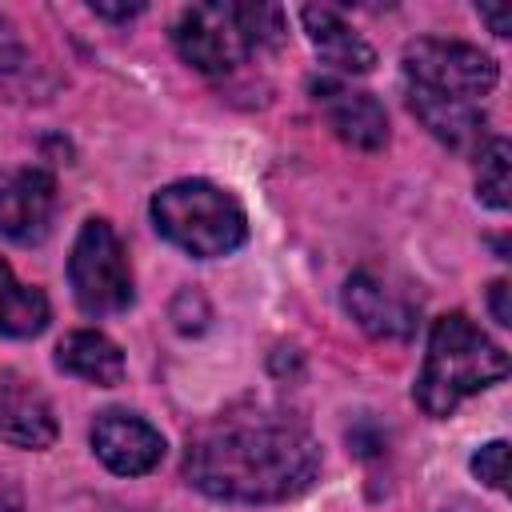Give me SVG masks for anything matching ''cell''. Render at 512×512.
<instances>
[{
	"label": "cell",
	"mask_w": 512,
	"mask_h": 512,
	"mask_svg": "<svg viewBox=\"0 0 512 512\" xmlns=\"http://www.w3.org/2000/svg\"><path fill=\"white\" fill-rule=\"evenodd\" d=\"M184 476L212 500L276 504L312 488L320 476V444L296 416L232 408L188 440Z\"/></svg>",
	"instance_id": "1"
},
{
	"label": "cell",
	"mask_w": 512,
	"mask_h": 512,
	"mask_svg": "<svg viewBox=\"0 0 512 512\" xmlns=\"http://www.w3.org/2000/svg\"><path fill=\"white\" fill-rule=\"evenodd\" d=\"M508 376V356L464 312H448L428 332L424 368L416 376V404L428 416H452V408Z\"/></svg>",
	"instance_id": "2"
},
{
	"label": "cell",
	"mask_w": 512,
	"mask_h": 512,
	"mask_svg": "<svg viewBox=\"0 0 512 512\" xmlns=\"http://www.w3.org/2000/svg\"><path fill=\"white\" fill-rule=\"evenodd\" d=\"M284 40V12L276 4H192L172 24L176 52L208 76L232 72L260 48Z\"/></svg>",
	"instance_id": "3"
},
{
	"label": "cell",
	"mask_w": 512,
	"mask_h": 512,
	"mask_svg": "<svg viewBox=\"0 0 512 512\" xmlns=\"http://www.w3.org/2000/svg\"><path fill=\"white\" fill-rule=\"evenodd\" d=\"M152 224L156 232L176 244L188 256L212 260V256H228L248 240V216L240 208V200L212 184V180H176L164 184L152 204Z\"/></svg>",
	"instance_id": "4"
},
{
	"label": "cell",
	"mask_w": 512,
	"mask_h": 512,
	"mask_svg": "<svg viewBox=\"0 0 512 512\" xmlns=\"http://www.w3.org/2000/svg\"><path fill=\"white\" fill-rule=\"evenodd\" d=\"M68 284L76 304L88 316H116L128 312L136 288H132V264L128 248L116 236V228L100 216L84 220L68 256Z\"/></svg>",
	"instance_id": "5"
},
{
	"label": "cell",
	"mask_w": 512,
	"mask_h": 512,
	"mask_svg": "<svg viewBox=\"0 0 512 512\" xmlns=\"http://www.w3.org/2000/svg\"><path fill=\"white\" fill-rule=\"evenodd\" d=\"M500 80V68L488 52L464 40H412L404 48V84L448 96V100H468L480 104Z\"/></svg>",
	"instance_id": "6"
},
{
	"label": "cell",
	"mask_w": 512,
	"mask_h": 512,
	"mask_svg": "<svg viewBox=\"0 0 512 512\" xmlns=\"http://www.w3.org/2000/svg\"><path fill=\"white\" fill-rule=\"evenodd\" d=\"M92 452L116 476H144L164 460V436L136 412L108 408L92 420Z\"/></svg>",
	"instance_id": "7"
},
{
	"label": "cell",
	"mask_w": 512,
	"mask_h": 512,
	"mask_svg": "<svg viewBox=\"0 0 512 512\" xmlns=\"http://www.w3.org/2000/svg\"><path fill=\"white\" fill-rule=\"evenodd\" d=\"M56 220V180L44 168H12L0 176V236L40 244Z\"/></svg>",
	"instance_id": "8"
},
{
	"label": "cell",
	"mask_w": 512,
	"mask_h": 512,
	"mask_svg": "<svg viewBox=\"0 0 512 512\" xmlns=\"http://www.w3.org/2000/svg\"><path fill=\"white\" fill-rule=\"evenodd\" d=\"M312 92H316V104L324 108L332 132L344 144H352L360 152H376L388 144V116L372 92H360V88H348L336 80H320V84H312Z\"/></svg>",
	"instance_id": "9"
},
{
	"label": "cell",
	"mask_w": 512,
	"mask_h": 512,
	"mask_svg": "<svg viewBox=\"0 0 512 512\" xmlns=\"http://www.w3.org/2000/svg\"><path fill=\"white\" fill-rule=\"evenodd\" d=\"M344 308H348V316L368 336H380V340H404L416 328V304L400 288H388L372 272L348 276V284H344Z\"/></svg>",
	"instance_id": "10"
},
{
	"label": "cell",
	"mask_w": 512,
	"mask_h": 512,
	"mask_svg": "<svg viewBox=\"0 0 512 512\" xmlns=\"http://www.w3.org/2000/svg\"><path fill=\"white\" fill-rule=\"evenodd\" d=\"M56 440V416L40 388H32L20 376H0V444L12 448H52Z\"/></svg>",
	"instance_id": "11"
},
{
	"label": "cell",
	"mask_w": 512,
	"mask_h": 512,
	"mask_svg": "<svg viewBox=\"0 0 512 512\" xmlns=\"http://www.w3.org/2000/svg\"><path fill=\"white\" fill-rule=\"evenodd\" d=\"M300 20H304V32H308L316 56H320L328 68H336V72H344V76H364V72H372V64H376L372 44H368L340 12H332V8H300Z\"/></svg>",
	"instance_id": "12"
},
{
	"label": "cell",
	"mask_w": 512,
	"mask_h": 512,
	"mask_svg": "<svg viewBox=\"0 0 512 512\" xmlns=\"http://www.w3.org/2000/svg\"><path fill=\"white\" fill-rule=\"evenodd\" d=\"M408 88V84H404ZM408 108L416 112V120L448 148L456 152H480L484 148V112L480 104L468 100H448V96H432L420 88H408Z\"/></svg>",
	"instance_id": "13"
},
{
	"label": "cell",
	"mask_w": 512,
	"mask_h": 512,
	"mask_svg": "<svg viewBox=\"0 0 512 512\" xmlns=\"http://www.w3.org/2000/svg\"><path fill=\"white\" fill-rule=\"evenodd\" d=\"M56 368L68 372V376H80L96 388H112V384L124 380V352L104 332L80 328V332H68L56 344Z\"/></svg>",
	"instance_id": "14"
},
{
	"label": "cell",
	"mask_w": 512,
	"mask_h": 512,
	"mask_svg": "<svg viewBox=\"0 0 512 512\" xmlns=\"http://www.w3.org/2000/svg\"><path fill=\"white\" fill-rule=\"evenodd\" d=\"M52 320V308H48V296L32 284H24L8 260H0V336H16V340H28V336H40Z\"/></svg>",
	"instance_id": "15"
},
{
	"label": "cell",
	"mask_w": 512,
	"mask_h": 512,
	"mask_svg": "<svg viewBox=\"0 0 512 512\" xmlns=\"http://www.w3.org/2000/svg\"><path fill=\"white\" fill-rule=\"evenodd\" d=\"M476 156H480L476 196H480V204L504 212V208L512 204V176H508V156H512V148H508L504 136H496V140H488Z\"/></svg>",
	"instance_id": "16"
},
{
	"label": "cell",
	"mask_w": 512,
	"mask_h": 512,
	"mask_svg": "<svg viewBox=\"0 0 512 512\" xmlns=\"http://www.w3.org/2000/svg\"><path fill=\"white\" fill-rule=\"evenodd\" d=\"M472 472H476L480 484L504 492V480H508V444H504V440L484 444V448L472 456Z\"/></svg>",
	"instance_id": "17"
},
{
	"label": "cell",
	"mask_w": 512,
	"mask_h": 512,
	"mask_svg": "<svg viewBox=\"0 0 512 512\" xmlns=\"http://www.w3.org/2000/svg\"><path fill=\"white\" fill-rule=\"evenodd\" d=\"M172 320H176L180 332H204V324L212 320V312H208V300L200 296V288H184L172 300Z\"/></svg>",
	"instance_id": "18"
},
{
	"label": "cell",
	"mask_w": 512,
	"mask_h": 512,
	"mask_svg": "<svg viewBox=\"0 0 512 512\" xmlns=\"http://www.w3.org/2000/svg\"><path fill=\"white\" fill-rule=\"evenodd\" d=\"M508 280H496L492 288H488V308H492V320L500 324V328H508L512 324V308H508Z\"/></svg>",
	"instance_id": "19"
},
{
	"label": "cell",
	"mask_w": 512,
	"mask_h": 512,
	"mask_svg": "<svg viewBox=\"0 0 512 512\" xmlns=\"http://www.w3.org/2000/svg\"><path fill=\"white\" fill-rule=\"evenodd\" d=\"M476 12H480V20H484L496 36H508V32H512V20H508V12H504V8H488V4H480Z\"/></svg>",
	"instance_id": "20"
},
{
	"label": "cell",
	"mask_w": 512,
	"mask_h": 512,
	"mask_svg": "<svg viewBox=\"0 0 512 512\" xmlns=\"http://www.w3.org/2000/svg\"><path fill=\"white\" fill-rule=\"evenodd\" d=\"M96 16H108V20H132L144 12V4H92Z\"/></svg>",
	"instance_id": "21"
}]
</instances>
